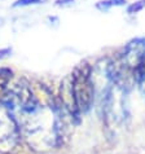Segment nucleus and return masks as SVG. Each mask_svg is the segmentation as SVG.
<instances>
[{
	"label": "nucleus",
	"instance_id": "nucleus-3",
	"mask_svg": "<svg viewBox=\"0 0 145 154\" xmlns=\"http://www.w3.org/2000/svg\"><path fill=\"white\" fill-rule=\"evenodd\" d=\"M12 78H13V71L9 67H0V104H3L9 91Z\"/></svg>",
	"mask_w": 145,
	"mask_h": 154
},
{
	"label": "nucleus",
	"instance_id": "nucleus-8",
	"mask_svg": "<svg viewBox=\"0 0 145 154\" xmlns=\"http://www.w3.org/2000/svg\"><path fill=\"white\" fill-rule=\"evenodd\" d=\"M11 52H12L11 48H3V49H0V58H4V57H7V56H9Z\"/></svg>",
	"mask_w": 145,
	"mask_h": 154
},
{
	"label": "nucleus",
	"instance_id": "nucleus-6",
	"mask_svg": "<svg viewBox=\"0 0 145 154\" xmlns=\"http://www.w3.org/2000/svg\"><path fill=\"white\" fill-rule=\"evenodd\" d=\"M43 0H17L13 4V7H26V5H32V4H40Z\"/></svg>",
	"mask_w": 145,
	"mask_h": 154
},
{
	"label": "nucleus",
	"instance_id": "nucleus-7",
	"mask_svg": "<svg viewBox=\"0 0 145 154\" xmlns=\"http://www.w3.org/2000/svg\"><path fill=\"white\" fill-rule=\"evenodd\" d=\"M110 7H113V4L110 0H105V2H100V3H97L96 4V8L97 9H100L102 12H105V11H108Z\"/></svg>",
	"mask_w": 145,
	"mask_h": 154
},
{
	"label": "nucleus",
	"instance_id": "nucleus-9",
	"mask_svg": "<svg viewBox=\"0 0 145 154\" xmlns=\"http://www.w3.org/2000/svg\"><path fill=\"white\" fill-rule=\"evenodd\" d=\"M74 0H56V5H67V4H72Z\"/></svg>",
	"mask_w": 145,
	"mask_h": 154
},
{
	"label": "nucleus",
	"instance_id": "nucleus-5",
	"mask_svg": "<svg viewBox=\"0 0 145 154\" xmlns=\"http://www.w3.org/2000/svg\"><path fill=\"white\" fill-rule=\"evenodd\" d=\"M144 8H145V0H139V2H135V3H132L131 5H128V8H127V13H130V14L139 13V12L143 11Z\"/></svg>",
	"mask_w": 145,
	"mask_h": 154
},
{
	"label": "nucleus",
	"instance_id": "nucleus-10",
	"mask_svg": "<svg viewBox=\"0 0 145 154\" xmlns=\"http://www.w3.org/2000/svg\"><path fill=\"white\" fill-rule=\"evenodd\" d=\"M113 5H123L126 3V0H110Z\"/></svg>",
	"mask_w": 145,
	"mask_h": 154
},
{
	"label": "nucleus",
	"instance_id": "nucleus-2",
	"mask_svg": "<svg viewBox=\"0 0 145 154\" xmlns=\"http://www.w3.org/2000/svg\"><path fill=\"white\" fill-rule=\"evenodd\" d=\"M21 131L5 106H0V153L13 154L18 149L21 141Z\"/></svg>",
	"mask_w": 145,
	"mask_h": 154
},
{
	"label": "nucleus",
	"instance_id": "nucleus-4",
	"mask_svg": "<svg viewBox=\"0 0 145 154\" xmlns=\"http://www.w3.org/2000/svg\"><path fill=\"white\" fill-rule=\"evenodd\" d=\"M135 82L137 83V87H139L140 91L143 92V95H145V52L143 54L141 60H140L137 69H136Z\"/></svg>",
	"mask_w": 145,
	"mask_h": 154
},
{
	"label": "nucleus",
	"instance_id": "nucleus-1",
	"mask_svg": "<svg viewBox=\"0 0 145 154\" xmlns=\"http://www.w3.org/2000/svg\"><path fill=\"white\" fill-rule=\"evenodd\" d=\"M71 93L74 104L79 114L87 113L95 100V80L93 69L87 62H82L74 69L70 75Z\"/></svg>",
	"mask_w": 145,
	"mask_h": 154
}]
</instances>
